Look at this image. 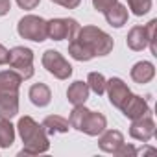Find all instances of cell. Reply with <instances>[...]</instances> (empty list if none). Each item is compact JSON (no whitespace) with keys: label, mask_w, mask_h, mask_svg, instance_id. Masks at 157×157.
Listing matches in <instances>:
<instances>
[{"label":"cell","mask_w":157,"mask_h":157,"mask_svg":"<svg viewBox=\"0 0 157 157\" xmlns=\"http://www.w3.org/2000/svg\"><path fill=\"white\" fill-rule=\"evenodd\" d=\"M11 10V0H0V17L8 15Z\"/></svg>","instance_id":"cell-29"},{"label":"cell","mask_w":157,"mask_h":157,"mask_svg":"<svg viewBox=\"0 0 157 157\" xmlns=\"http://www.w3.org/2000/svg\"><path fill=\"white\" fill-rule=\"evenodd\" d=\"M8 61H10V50L0 43V65H8Z\"/></svg>","instance_id":"cell-28"},{"label":"cell","mask_w":157,"mask_h":157,"mask_svg":"<svg viewBox=\"0 0 157 157\" xmlns=\"http://www.w3.org/2000/svg\"><path fill=\"white\" fill-rule=\"evenodd\" d=\"M41 126L44 128V131H46L48 135L67 133V131L70 129L68 120H67V118H63V117H59V115H50V117H46V118L43 120V124H41Z\"/></svg>","instance_id":"cell-19"},{"label":"cell","mask_w":157,"mask_h":157,"mask_svg":"<svg viewBox=\"0 0 157 157\" xmlns=\"http://www.w3.org/2000/svg\"><path fill=\"white\" fill-rule=\"evenodd\" d=\"M126 44L128 48H131L133 52H140L148 46V37H146V30L144 26H133L126 37Z\"/></svg>","instance_id":"cell-17"},{"label":"cell","mask_w":157,"mask_h":157,"mask_svg":"<svg viewBox=\"0 0 157 157\" xmlns=\"http://www.w3.org/2000/svg\"><path fill=\"white\" fill-rule=\"evenodd\" d=\"M128 8L131 10L133 15L142 17L151 10V0H128Z\"/></svg>","instance_id":"cell-22"},{"label":"cell","mask_w":157,"mask_h":157,"mask_svg":"<svg viewBox=\"0 0 157 157\" xmlns=\"http://www.w3.org/2000/svg\"><path fill=\"white\" fill-rule=\"evenodd\" d=\"M39 2L41 0H17V4H19V8H22V10H35L37 6H39Z\"/></svg>","instance_id":"cell-27"},{"label":"cell","mask_w":157,"mask_h":157,"mask_svg":"<svg viewBox=\"0 0 157 157\" xmlns=\"http://www.w3.org/2000/svg\"><path fill=\"white\" fill-rule=\"evenodd\" d=\"M131 80L139 85L142 83H150L153 80V76H155V65L151 61H137L133 67H131Z\"/></svg>","instance_id":"cell-11"},{"label":"cell","mask_w":157,"mask_h":157,"mask_svg":"<svg viewBox=\"0 0 157 157\" xmlns=\"http://www.w3.org/2000/svg\"><path fill=\"white\" fill-rule=\"evenodd\" d=\"M17 32L22 39L33 41V43H43L48 39L46 21L43 17H37V15H24L17 24Z\"/></svg>","instance_id":"cell-4"},{"label":"cell","mask_w":157,"mask_h":157,"mask_svg":"<svg viewBox=\"0 0 157 157\" xmlns=\"http://www.w3.org/2000/svg\"><path fill=\"white\" fill-rule=\"evenodd\" d=\"M19 113V93L0 94V118L11 120Z\"/></svg>","instance_id":"cell-14"},{"label":"cell","mask_w":157,"mask_h":157,"mask_svg":"<svg viewBox=\"0 0 157 157\" xmlns=\"http://www.w3.org/2000/svg\"><path fill=\"white\" fill-rule=\"evenodd\" d=\"M28 96H30V102L37 107H46L52 100V91L46 83H33L28 91Z\"/></svg>","instance_id":"cell-16"},{"label":"cell","mask_w":157,"mask_h":157,"mask_svg":"<svg viewBox=\"0 0 157 157\" xmlns=\"http://www.w3.org/2000/svg\"><path fill=\"white\" fill-rule=\"evenodd\" d=\"M10 67L21 74L22 80H30L33 76V50L26 46H13L10 50Z\"/></svg>","instance_id":"cell-5"},{"label":"cell","mask_w":157,"mask_h":157,"mask_svg":"<svg viewBox=\"0 0 157 157\" xmlns=\"http://www.w3.org/2000/svg\"><path fill=\"white\" fill-rule=\"evenodd\" d=\"M87 85H89V89H91L93 93H96L98 96L104 94V93H105V78H104V74H100V72H91V74L87 76Z\"/></svg>","instance_id":"cell-21"},{"label":"cell","mask_w":157,"mask_h":157,"mask_svg":"<svg viewBox=\"0 0 157 157\" xmlns=\"http://www.w3.org/2000/svg\"><path fill=\"white\" fill-rule=\"evenodd\" d=\"M104 15H105V21H107L113 28H122V26L128 22V15H129V13H128V8H126L124 4H118V2H117V4H113Z\"/></svg>","instance_id":"cell-18"},{"label":"cell","mask_w":157,"mask_h":157,"mask_svg":"<svg viewBox=\"0 0 157 157\" xmlns=\"http://www.w3.org/2000/svg\"><path fill=\"white\" fill-rule=\"evenodd\" d=\"M24 80L21 78L19 72L11 70H2L0 72V94H8V93H19V87Z\"/></svg>","instance_id":"cell-15"},{"label":"cell","mask_w":157,"mask_h":157,"mask_svg":"<svg viewBox=\"0 0 157 157\" xmlns=\"http://www.w3.org/2000/svg\"><path fill=\"white\" fill-rule=\"evenodd\" d=\"M155 26H157V19H151V21L144 26V30H146V37H148V46H150V50H151V54H153V56H157V44H155Z\"/></svg>","instance_id":"cell-23"},{"label":"cell","mask_w":157,"mask_h":157,"mask_svg":"<svg viewBox=\"0 0 157 157\" xmlns=\"http://www.w3.org/2000/svg\"><path fill=\"white\" fill-rule=\"evenodd\" d=\"M43 67L57 80H68L72 76V65L57 52V50H46L41 57Z\"/></svg>","instance_id":"cell-6"},{"label":"cell","mask_w":157,"mask_h":157,"mask_svg":"<svg viewBox=\"0 0 157 157\" xmlns=\"http://www.w3.org/2000/svg\"><path fill=\"white\" fill-rule=\"evenodd\" d=\"M15 142V126L11 120L0 118V148H10Z\"/></svg>","instance_id":"cell-20"},{"label":"cell","mask_w":157,"mask_h":157,"mask_svg":"<svg viewBox=\"0 0 157 157\" xmlns=\"http://www.w3.org/2000/svg\"><path fill=\"white\" fill-rule=\"evenodd\" d=\"M74 41L82 46V50L85 52V56L89 57V61L93 57H104L107 54H111L115 41L109 33H105L104 30L96 28V26H83L78 30Z\"/></svg>","instance_id":"cell-2"},{"label":"cell","mask_w":157,"mask_h":157,"mask_svg":"<svg viewBox=\"0 0 157 157\" xmlns=\"http://www.w3.org/2000/svg\"><path fill=\"white\" fill-rule=\"evenodd\" d=\"M50 2H54L57 6H63L67 10H76L78 6L82 4V0H50Z\"/></svg>","instance_id":"cell-26"},{"label":"cell","mask_w":157,"mask_h":157,"mask_svg":"<svg viewBox=\"0 0 157 157\" xmlns=\"http://www.w3.org/2000/svg\"><path fill=\"white\" fill-rule=\"evenodd\" d=\"M17 129L22 139V150L19 151V155H39V153H46L50 150L48 133L32 117H28V115L21 117Z\"/></svg>","instance_id":"cell-1"},{"label":"cell","mask_w":157,"mask_h":157,"mask_svg":"<svg viewBox=\"0 0 157 157\" xmlns=\"http://www.w3.org/2000/svg\"><path fill=\"white\" fill-rule=\"evenodd\" d=\"M124 142V135L118 129H104L98 139V146L105 153H115V150Z\"/></svg>","instance_id":"cell-12"},{"label":"cell","mask_w":157,"mask_h":157,"mask_svg":"<svg viewBox=\"0 0 157 157\" xmlns=\"http://www.w3.org/2000/svg\"><path fill=\"white\" fill-rule=\"evenodd\" d=\"M118 0H93V6H94V10L96 11H100V13H105L113 4H117Z\"/></svg>","instance_id":"cell-25"},{"label":"cell","mask_w":157,"mask_h":157,"mask_svg":"<svg viewBox=\"0 0 157 157\" xmlns=\"http://www.w3.org/2000/svg\"><path fill=\"white\" fill-rule=\"evenodd\" d=\"M129 135H131L135 140L148 142V140L155 135V122H153V118H151V113H148V115H144V117H140V118L131 120Z\"/></svg>","instance_id":"cell-8"},{"label":"cell","mask_w":157,"mask_h":157,"mask_svg":"<svg viewBox=\"0 0 157 157\" xmlns=\"http://www.w3.org/2000/svg\"><path fill=\"white\" fill-rule=\"evenodd\" d=\"M120 111H122V115H124L126 118L135 120V118H140V117L148 115V113H150V105H148V102H146L142 96L131 93V94L128 96V100L122 104Z\"/></svg>","instance_id":"cell-10"},{"label":"cell","mask_w":157,"mask_h":157,"mask_svg":"<svg viewBox=\"0 0 157 157\" xmlns=\"http://www.w3.org/2000/svg\"><path fill=\"white\" fill-rule=\"evenodd\" d=\"M105 93L109 96V104L113 107H117V109H120L122 104L131 94L129 87L120 80V78H111V80H105Z\"/></svg>","instance_id":"cell-9"},{"label":"cell","mask_w":157,"mask_h":157,"mask_svg":"<svg viewBox=\"0 0 157 157\" xmlns=\"http://www.w3.org/2000/svg\"><path fill=\"white\" fill-rule=\"evenodd\" d=\"M113 155H118V157H126V155H137V148L135 146H131V144H126V142H122L117 150H115V153Z\"/></svg>","instance_id":"cell-24"},{"label":"cell","mask_w":157,"mask_h":157,"mask_svg":"<svg viewBox=\"0 0 157 157\" xmlns=\"http://www.w3.org/2000/svg\"><path fill=\"white\" fill-rule=\"evenodd\" d=\"M78 30H80V24L74 19H52L46 21V33L48 39L52 41H65V39H74Z\"/></svg>","instance_id":"cell-7"},{"label":"cell","mask_w":157,"mask_h":157,"mask_svg":"<svg viewBox=\"0 0 157 157\" xmlns=\"http://www.w3.org/2000/svg\"><path fill=\"white\" fill-rule=\"evenodd\" d=\"M68 124H70V128H74L78 131H83L91 137H98L107 128V118L102 113L87 109L83 104V105H74V109L70 111V117H68Z\"/></svg>","instance_id":"cell-3"},{"label":"cell","mask_w":157,"mask_h":157,"mask_svg":"<svg viewBox=\"0 0 157 157\" xmlns=\"http://www.w3.org/2000/svg\"><path fill=\"white\" fill-rule=\"evenodd\" d=\"M89 93H91V89H89L87 82L78 80V82L70 83V87L67 89V98L72 105H83L89 98Z\"/></svg>","instance_id":"cell-13"}]
</instances>
